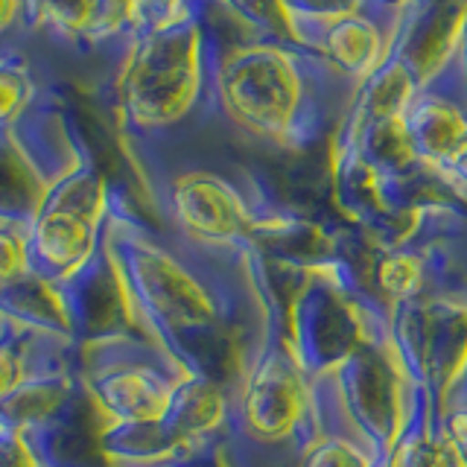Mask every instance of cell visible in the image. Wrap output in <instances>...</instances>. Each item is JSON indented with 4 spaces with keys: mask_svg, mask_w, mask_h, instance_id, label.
<instances>
[{
    "mask_svg": "<svg viewBox=\"0 0 467 467\" xmlns=\"http://www.w3.org/2000/svg\"><path fill=\"white\" fill-rule=\"evenodd\" d=\"M248 245H211L150 223L117 184L106 216V252L120 286L129 327L150 336L187 374L231 394L254 357L237 342V289L223 266ZM234 400V394H231Z\"/></svg>",
    "mask_w": 467,
    "mask_h": 467,
    "instance_id": "cell-1",
    "label": "cell"
},
{
    "mask_svg": "<svg viewBox=\"0 0 467 467\" xmlns=\"http://www.w3.org/2000/svg\"><path fill=\"white\" fill-rule=\"evenodd\" d=\"M216 58L219 47L199 0H184L175 18L120 44L111 102L131 161L164 152L196 117L216 111Z\"/></svg>",
    "mask_w": 467,
    "mask_h": 467,
    "instance_id": "cell-2",
    "label": "cell"
},
{
    "mask_svg": "<svg viewBox=\"0 0 467 467\" xmlns=\"http://www.w3.org/2000/svg\"><path fill=\"white\" fill-rule=\"evenodd\" d=\"M333 82L350 79L313 50L252 38L216 58V111L243 135L296 150L318 135Z\"/></svg>",
    "mask_w": 467,
    "mask_h": 467,
    "instance_id": "cell-3",
    "label": "cell"
},
{
    "mask_svg": "<svg viewBox=\"0 0 467 467\" xmlns=\"http://www.w3.org/2000/svg\"><path fill=\"white\" fill-rule=\"evenodd\" d=\"M184 377L190 374L164 348L129 325L79 345V383L102 427L161 418Z\"/></svg>",
    "mask_w": 467,
    "mask_h": 467,
    "instance_id": "cell-4",
    "label": "cell"
},
{
    "mask_svg": "<svg viewBox=\"0 0 467 467\" xmlns=\"http://www.w3.org/2000/svg\"><path fill=\"white\" fill-rule=\"evenodd\" d=\"M158 225L211 245H252L272 219L260 216L243 190L211 167H138Z\"/></svg>",
    "mask_w": 467,
    "mask_h": 467,
    "instance_id": "cell-5",
    "label": "cell"
},
{
    "mask_svg": "<svg viewBox=\"0 0 467 467\" xmlns=\"http://www.w3.org/2000/svg\"><path fill=\"white\" fill-rule=\"evenodd\" d=\"M467 0H412L389 41L391 58L406 67L415 88L430 85L459 53Z\"/></svg>",
    "mask_w": 467,
    "mask_h": 467,
    "instance_id": "cell-6",
    "label": "cell"
},
{
    "mask_svg": "<svg viewBox=\"0 0 467 467\" xmlns=\"http://www.w3.org/2000/svg\"><path fill=\"white\" fill-rule=\"evenodd\" d=\"M296 21V38L301 47L313 50L336 73L359 85L368 79L389 53V36L359 12L336 15L321 21Z\"/></svg>",
    "mask_w": 467,
    "mask_h": 467,
    "instance_id": "cell-7",
    "label": "cell"
},
{
    "mask_svg": "<svg viewBox=\"0 0 467 467\" xmlns=\"http://www.w3.org/2000/svg\"><path fill=\"white\" fill-rule=\"evenodd\" d=\"M26 29L70 47H109L131 33L129 0H26Z\"/></svg>",
    "mask_w": 467,
    "mask_h": 467,
    "instance_id": "cell-8",
    "label": "cell"
},
{
    "mask_svg": "<svg viewBox=\"0 0 467 467\" xmlns=\"http://www.w3.org/2000/svg\"><path fill=\"white\" fill-rule=\"evenodd\" d=\"M79 371V342L4 321L0 327V400L38 377Z\"/></svg>",
    "mask_w": 467,
    "mask_h": 467,
    "instance_id": "cell-9",
    "label": "cell"
},
{
    "mask_svg": "<svg viewBox=\"0 0 467 467\" xmlns=\"http://www.w3.org/2000/svg\"><path fill=\"white\" fill-rule=\"evenodd\" d=\"M0 318L79 342L58 292L29 272L0 286Z\"/></svg>",
    "mask_w": 467,
    "mask_h": 467,
    "instance_id": "cell-10",
    "label": "cell"
},
{
    "mask_svg": "<svg viewBox=\"0 0 467 467\" xmlns=\"http://www.w3.org/2000/svg\"><path fill=\"white\" fill-rule=\"evenodd\" d=\"M44 99L33 67L18 53H0V129L15 126Z\"/></svg>",
    "mask_w": 467,
    "mask_h": 467,
    "instance_id": "cell-11",
    "label": "cell"
},
{
    "mask_svg": "<svg viewBox=\"0 0 467 467\" xmlns=\"http://www.w3.org/2000/svg\"><path fill=\"white\" fill-rule=\"evenodd\" d=\"M216 4L223 6L234 21L243 24L254 38L301 47L296 38V21H292L284 0H216Z\"/></svg>",
    "mask_w": 467,
    "mask_h": 467,
    "instance_id": "cell-12",
    "label": "cell"
},
{
    "mask_svg": "<svg viewBox=\"0 0 467 467\" xmlns=\"http://www.w3.org/2000/svg\"><path fill=\"white\" fill-rule=\"evenodd\" d=\"M0 467H44L24 430L0 423Z\"/></svg>",
    "mask_w": 467,
    "mask_h": 467,
    "instance_id": "cell-13",
    "label": "cell"
},
{
    "mask_svg": "<svg viewBox=\"0 0 467 467\" xmlns=\"http://www.w3.org/2000/svg\"><path fill=\"white\" fill-rule=\"evenodd\" d=\"M129 4H131V33L167 24L184 9V0H129Z\"/></svg>",
    "mask_w": 467,
    "mask_h": 467,
    "instance_id": "cell-14",
    "label": "cell"
},
{
    "mask_svg": "<svg viewBox=\"0 0 467 467\" xmlns=\"http://www.w3.org/2000/svg\"><path fill=\"white\" fill-rule=\"evenodd\" d=\"M26 29V0H0V41Z\"/></svg>",
    "mask_w": 467,
    "mask_h": 467,
    "instance_id": "cell-15",
    "label": "cell"
},
{
    "mask_svg": "<svg viewBox=\"0 0 467 467\" xmlns=\"http://www.w3.org/2000/svg\"><path fill=\"white\" fill-rule=\"evenodd\" d=\"M0 327H4V318H0Z\"/></svg>",
    "mask_w": 467,
    "mask_h": 467,
    "instance_id": "cell-16",
    "label": "cell"
}]
</instances>
